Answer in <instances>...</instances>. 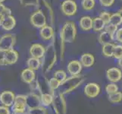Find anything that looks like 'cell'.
I'll list each match as a JSON object with an SVG mask.
<instances>
[{"mask_svg": "<svg viewBox=\"0 0 122 114\" xmlns=\"http://www.w3.org/2000/svg\"><path fill=\"white\" fill-rule=\"evenodd\" d=\"M83 81L84 79L81 75H71L61 83L60 87H58V91L62 94H68L78 87Z\"/></svg>", "mask_w": 122, "mask_h": 114, "instance_id": "1", "label": "cell"}, {"mask_svg": "<svg viewBox=\"0 0 122 114\" xmlns=\"http://www.w3.org/2000/svg\"><path fill=\"white\" fill-rule=\"evenodd\" d=\"M57 61V54L56 49L53 44L48 46L46 49V53L43 57L42 58V69L44 72L51 70Z\"/></svg>", "mask_w": 122, "mask_h": 114, "instance_id": "2", "label": "cell"}, {"mask_svg": "<svg viewBox=\"0 0 122 114\" xmlns=\"http://www.w3.org/2000/svg\"><path fill=\"white\" fill-rule=\"evenodd\" d=\"M77 35V27L74 22H68L64 24L60 31V38L65 43H73Z\"/></svg>", "mask_w": 122, "mask_h": 114, "instance_id": "3", "label": "cell"}, {"mask_svg": "<svg viewBox=\"0 0 122 114\" xmlns=\"http://www.w3.org/2000/svg\"><path fill=\"white\" fill-rule=\"evenodd\" d=\"M52 107L56 114H66L67 104L64 98V94L58 93L57 95H54Z\"/></svg>", "mask_w": 122, "mask_h": 114, "instance_id": "4", "label": "cell"}, {"mask_svg": "<svg viewBox=\"0 0 122 114\" xmlns=\"http://www.w3.org/2000/svg\"><path fill=\"white\" fill-rule=\"evenodd\" d=\"M16 43V37L12 33H5L0 38V50L5 52L13 49Z\"/></svg>", "mask_w": 122, "mask_h": 114, "instance_id": "5", "label": "cell"}, {"mask_svg": "<svg viewBox=\"0 0 122 114\" xmlns=\"http://www.w3.org/2000/svg\"><path fill=\"white\" fill-rule=\"evenodd\" d=\"M30 23L36 28H42L46 25V17L42 10H37L31 15Z\"/></svg>", "mask_w": 122, "mask_h": 114, "instance_id": "6", "label": "cell"}, {"mask_svg": "<svg viewBox=\"0 0 122 114\" xmlns=\"http://www.w3.org/2000/svg\"><path fill=\"white\" fill-rule=\"evenodd\" d=\"M61 10L66 16H74L77 11V5L74 0H65L61 5Z\"/></svg>", "mask_w": 122, "mask_h": 114, "instance_id": "7", "label": "cell"}, {"mask_svg": "<svg viewBox=\"0 0 122 114\" xmlns=\"http://www.w3.org/2000/svg\"><path fill=\"white\" fill-rule=\"evenodd\" d=\"M12 111H27V96L25 95H17L14 104L12 105Z\"/></svg>", "mask_w": 122, "mask_h": 114, "instance_id": "8", "label": "cell"}, {"mask_svg": "<svg viewBox=\"0 0 122 114\" xmlns=\"http://www.w3.org/2000/svg\"><path fill=\"white\" fill-rule=\"evenodd\" d=\"M16 95L11 91H5L0 94V102L2 105L8 107H12L14 104Z\"/></svg>", "mask_w": 122, "mask_h": 114, "instance_id": "9", "label": "cell"}, {"mask_svg": "<svg viewBox=\"0 0 122 114\" xmlns=\"http://www.w3.org/2000/svg\"><path fill=\"white\" fill-rule=\"evenodd\" d=\"M100 93V87L96 83H88L84 87V94L90 98H96Z\"/></svg>", "mask_w": 122, "mask_h": 114, "instance_id": "10", "label": "cell"}, {"mask_svg": "<svg viewBox=\"0 0 122 114\" xmlns=\"http://www.w3.org/2000/svg\"><path fill=\"white\" fill-rule=\"evenodd\" d=\"M106 77L109 81L116 83L121 81V79L122 78V72L118 68L113 67V68H110L107 70Z\"/></svg>", "mask_w": 122, "mask_h": 114, "instance_id": "11", "label": "cell"}, {"mask_svg": "<svg viewBox=\"0 0 122 114\" xmlns=\"http://www.w3.org/2000/svg\"><path fill=\"white\" fill-rule=\"evenodd\" d=\"M27 96V109H32L37 107L41 106V100L40 95L39 96L37 94L34 92L30 93V94Z\"/></svg>", "mask_w": 122, "mask_h": 114, "instance_id": "12", "label": "cell"}, {"mask_svg": "<svg viewBox=\"0 0 122 114\" xmlns=\"http://www.w3.org/2000/svg\"><path fill=\"white\" fill-rule=\"evenodd\" d=\"M18 58H19L18 53L14 49H11L4 52V60H5L6 65L15 64V63L18 62Z\"/></svg>", "mask_w": 122, "mask_h": 114, "instance_id": "13", "label": "cell"}, {"mask_svg": "<svg viewBox=\"0 0 122 114\" xmlns=\"http://www.w3.org/2000/svg\"><path fill=\"white\" fill-rule=\"evenodd\" d=\"M46 53V48L40 43H33L30 48V54L32 57L42 59Z\"/></svg>", "mask_w": 122, "mask_h": 114, "instance_id": "14", "label": "cell"}, {"mask_svg": "<svg viewBox=\"0 0 122 114\" xmlns=\"http://www.w3.org/2000/svg\"><path fill=\"white\" fill-rule=\"evenodd\" d=\"M82 68L83 65L78 60L71 61L67 65V69L71 75H79L82 71Z\"/></svg>", "mask_w": 122, "mask_h": 114, "instance_id": "15", "label": "cell"}, {"mask_svg": "<svg viewBox=\"0 0 122 114\" xmlns=\"http://www.w3.org/2000/svg\"><path fill=\"white\" fill-rule=\"evenodd\" d=\"M20 78H21V80L24 82L30 84L35 81L36 78L35 71L29 68L24 69L21 71V74H20Z\"/></svg>", "mask_w": 122, "mask_h": 114, "instance_id": "16", "label": "cell"}, {"mask_svg": "<svg viewBox=\"0 0 122 114\" xmlns=\"http://www.w3.org/2000/svg\"><path fill=\"white\" fill-rule=\"evenodd\" d=\"M54 29L50 25H46L40 29V36L43 40H50L54 37Z\"/></svg>", "mask_w": 122, "mask_h": 114, "instance_id": "17", "label": "cell"}, {"mask_svg": "<svg viewBox=\"0 0 122 114\" xmlns=\"http://www.w3.org/2000/svg\"><path fill=\"white\" fill-rule=\"evenodd\" d=\"M80 27L83 31H89L92 29V18L90 16H83L79 21Z\"/></svg>", "mask_w": 122, "mask_h": 114, "instance_id": "18", "label": "cell"}, {"mask_svg": "<svg viewBox=\"0 0 122 114\" xmlns=\"http://www.w3.org/2000/svg\"><path fill=\"white\" fill-rule=\"evenodd\" d=\"M80 62L82 64L83 67L90 68L92 65H93L95 62V58L93 55H92L91 53H84L81 56Z\"/></svg>", "mask_w": 122, "mask_h": 114, "instance_id": "19", "label": "cell"}, {"mask_svg": "<svg viewBox=\"0 0 122 114\" xmlns=\"http://www.w3.org/2000/svg\"><path fill=\"white\" fill-rule=\"evenodd\" d=\"M16 25V20L12 15H8L6 16L5 19H4V22L2 24V28L3 30L9 31L13 30Z\"/></svg>", "mask_w": 122, "mask_h": 114, "instance_id": "20", "label": "cell"}, {"mask_svg": "<svg viewBox=\"0 0 122 114\" xmlns=\"http://www.w3.org/2000/svg\"><path fill=\"white\" fill-rule=\"evenodd\" d=\"M106 24L99 16L92 18V30L95 32H100L103 31L106 27Z\"/></svg>", "mask_w": 122, "mask_h": 114, "instance_id": "21", "label": "cell"}, {"mask_svg": "<svg viewBox=\"0 0 122 114\" xmlns=\"http://www.w3.org/2000/svg\"><path fill=\"white\" fill-rule=\"evenodd\" d=\"M114 38H115L114 35H112L110 33L104 31L100 33V34L98 37V40L101 44L104 45L106 43H112L113 40H114Z\"/></svg>", "mask_w": 122, "mask_h": 114, "instance_id": "22", "label": "cell"}, {"mask_svg": "<svg viewBox=\"0 0 122 114\" xmlns=\"http://www.w3.org/2000/svg\"><path fill=\"white\" fill-rule=\"evenodd\" d=\"M41 103L44 107H49L50 105H52L54 100V95L50 93H43L40 94Z\"/></svg>", "mask_w": 122, "mask_h": 114, "instance_id": "23", "label": "cell"}, {"mask_svg": "<svg viewBox=\"0 0 122 114\" xmlns=\"http://www.w3.org/2000/svg\"><path fill=\"white\" fill-rule=\"evenodd\" d=\"M27 65L29 69H30L33 71L38 70L41 65H42V62L40 61V59H37L34 57H30L29 58L27 61Z\"/></svg>", "mask_w": 122, "mask_h": 114, "instance_id": "24", "label": "cell"}, {"mask_svg": "<svg viewBox=\"0 0 122 114\" xmlns=\"http://www.w3.org/2000/svg\"><path fill=\"white\" fill-rule=\"evenodd\" d=\"M115 45L112 43H109L102 45V54L106 57H113V53H114Z\"/></svg>", "mask_w": 122, "mask_h": 114, "instance_id": "25", "label": "cell"}, {"mask_svg": "<svg viewBox=\"0 0 122 114\" xmlns=\"http://www.w3.org/2000/svg\"><path fill=\"white\" fill-rule=\"evenodd\" d=\"M96 5L95 0H82L81 6L83 10L85 11H91L94 8Z\"/></svg>", "mask_w": 122, "mask_h": 114, "instance_id": "26", "label": "cell"}, {"mask_svg": "<svg viewBox=\"0 0 122 114\" xmlns=\"http://www.w3.org/2000/svg\"><path fill=\"white\" fill-rule=\"evenodd\" d=\"M27 114H47V109L44 106H40L35 108L27 109Z\"/></svg>", "mask_w": 122, "mask_h": 114, "instance_id": "27", "label": "cell"}, {"mask_svg": "<svg viewBox=\"0 0 122 114\" xmlns=\"http://www.w3.org/2000/svg\"><path fill=\"white\" fill-rule=\"evenodd\" d=\"M112 24L116 25V26H120L121 24H122V16L116 12V13L112 14L111 15V18H110V22Z\"/></svg>", "mask_w": 122, "mask_h": 114, "instance_id": "28", "label": "cell"}, {"mask_svg": "<svg viewBox=\"0 0 122 114\" xmlns=\"http://www.w3.org/2000/svg\"><path fill=\"white\" fill-rule=\"evenodd\" d=\"M108 100L113 103H120L122 100V93L120 91H117L116 93H114V94H109Z\"/></svg>", "mask_w": 122, "mask_h": 114, "instance_id": "29", "label": "cell"}, {"mask_svg": "<svg viewBox=\"0 0 122 114\" xmlns=\"http://www.w3.org/2000/svg\"><path fill=\"white\" fill-rule=\"evenodd\" d=\"M60 85H61V82L55 77L50 78L49 80V86L53 94H54V91L58 89V87H60Z\"/></svg>", "mask_w": 122, "mask_h": 114, "instance_id": "30", "label": "cell"}, {"mask_svg": "<svg viewBox=\"0 0 122 114\" xmlns=\"http://www.w3.org/2000/svg\"><path fill=\"white\" fill-rule=\"evenodd\" d=\"M54 77L56 78H57L58 81H59L61 83V82L64 81L67 78H68V76H67V73L65 72V71H63V70H58L56 71H55Z\"/></svg>", "mask_w": 122, "mask_h": 114, "instance_id": "31", "label": "cell"}, {"mask_svg": "<svg viewBox=\"0 0 122 114\" xmlns=\"http://www.w3.org/2000/svg\"><path fill=\"white\" fill-rule=\"evenodd\" d=\"M106 91L107 92V94L108 95L114 94V93H116L117 91H118V87H117L115 83L112 82L110 84H108L106 87Z\"/></svg>", "mask_w": 122, "mask_h": 114, "instance_id": "32", "label": "cell"}, {"mask_svg": "<svg viewBox=\"0 0 122 114\" xmlns=\"http://www.w3.org/2000/svg\"><path fill=\"white\" fill-rule=\"evenodd\" d=\"M117 29H118V27H117V26L112 24L111 23H109V24H107L106 25V27H105L104 31H107L108 33H110L111 34L115 36V33L117 31Z\"/></svg>", "mask_w": 122, "mask_h": 114, "instance_id": "33", "label": "cell"}, {"mask_svg": "<svg viewBox=\"0 0 122 114\" xmlns=\"http://www.w3.org/2000/svg\"><path fill=\"white\" fill-rule=\"evenodd\" d=\"M113 57L116 60H120L122 58V45H115Z\"/></svg>", "mask_w": 122, "mask_h": 114, "instance_id": "34", "label": "cell"}, {"mask_svg": "<svg viewBox=\"0 0 122 114\" xmlns=\"http://www.w3.org/2000/svg\"><path fill=\"white\" fill-rule=\"evenodd\" d=\"M0 14L6 17L8 15H11V11L9 8L6 7L3 3H0Z\"/></svg>", "mask_w": 122, "mask_h": 114, "instance_id": "35", "label": "cell"}, {"mask_svg": "<svg viewBox=\"0 0 122 114\" xmlns=\"http://www.w3.org/2000/svg\"><path fill=\"white\" fill-rule=\"evenodd\" d=\"M111 14L109 13V12H108V11H102L101 12V14H100V15H99V17L101 18H102L104 22H105V23H106V24H109V22H110V18H111Z\"/></svg>", "mask_w": 122, "mask_h": 114, "instance_id": "36", "label": "cell"}, {"mask_svg": "<svg viewBox=\"0 0 122 114\" xmlns=\"http://www.w3.org/2000/svg\"><path fill=\"white\" fill-rule=\"evenodd\" d=\"M99 1L103 7H111L114 4L115 0H99Z\"/></svg>", "mask_w": 122, "mask_h": 114, "instance_id": "37", "label": "cell"}, {"mask_svg": "<svg viewBox=\"0 0 122 114\" xmlns=\"http://www.w3.org/2000/svg\"><path fill=\"white\" fill-rule=\"evenodd\" d=\"M115 39L119 43H122V27L117 29L115 35Z\"/></svg>", "mask_w": 122, "mask_h": 114, "instance_id": "38", "label": "cell"}, {"mask_svg": "<svg viewBox=\"0 0 122 114\" xmlns=\"http://www.w3.org/2000/svg\"><path fill=\"white\" fill-rule=\"evenodd\" d=\"M20 2H24L25 5H35L38 4V0H20Z\"/></svg>", "mask_w": 122, "mask_h": 114, "instance_id": "39", "label": "cell"}, {"mask_svg": "<svg viewBox=\"0 0 122 114\" xmlns=\"http://www.w3.org/2000/svg\"><path fill=\"white\" fill-rule=\"evenodd\" d=\"M0 114H11L9 108L4 105L0 106Z\"/></svg>", "mask_w": 122, "mask_h": 114, "instance_id": "40", "label": "cell"}, {"mask_svg": "<svg viewBox=\"0 0 122 114\" xmlns=\"http://www.w3.org/2000/svg\"><path fill=\"white\" fill-rule=\"evenodd\" d=\"M5 62L4 60V52L0 50V65H5Z\"/></svg>", "mask_w": 122, "mask_h": 114, "instance_id": "41", "label": "cell"}, {"mask_svg": "<svg viewBox=\"0 0 122 114\" xmlns=\"http://www.w3.org/2000/svg\"><path fill=\"white\" fill-rule=\"evenodd\" d=\"M5 15H2V14H0V27L2 26V23H3V22H4V19H5Z\"/></svg>", "mask_w": 122, "mask_h": 114, "instance_id": "42", "label": "cell"}, {"mask_svg": "<svg viewBox=\"0 0 122 114\" xmlns=\"http://www.w3.org/2000/svg\"><path fill=\"white\" fill-rule=\"evenodd\" d=\"M11 114H27V111H12Z\"/></svg>", "mask_w": 122, "mask_h": 114, "instance_id": "43", "label": "cell"}, {"mask_svg": "<svg viewBox=\"0 0 122 114\" xmlns=\"http://www.w3.org/2000/svg\"><path fill=\"white\" fill-rule=\"evenodd\" d=\"M118 66L122 69V58H121L120 60H118Z\"/></svg>", "mask_w": 122, "mask_h": 114, "instance_id": "44", "label": "cell"}, {"mask_svg": "<svg viewBox=\"0 0 122 114\" xmlns=\"http://www.w3.org/2000/svg\"><path fill=\"white\" fill-rule=\"evenodd\" d=\"M117 13H119V14L122 16V8H121V9H119L118 11H117Z\"/></svg>", "mask_w": 122, "mask_h": 114, "instance_id": "45", "label": "cell"}, {"mask_svg": "<svg viewBox=\"0 0 122 114\" xmlns=\"http://www.w3.org/2000/svg\"><path fill=\"white\" fill-rule=\"evenodd\" d=\"M4 1H5V0H0V3H2Z\"/></svg>", "mask_w": 122, "mask_h": 114, "instance_id": "46", "label": "cell"}]
</instances>
